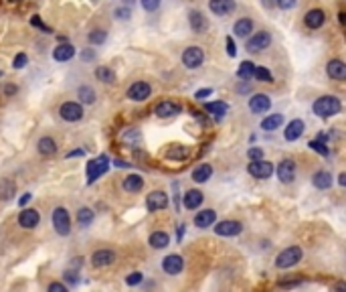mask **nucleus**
Here are the masks:
<instances>
[{"instance_id":"nucleus-1","label":"nucleus","mask_w":346,"mask_h":292,"mask_svg":"<svg viewBox=\"0 0 346 292\" xmlns=\"http://www.w3.org/2000/svg\"><path fill=\"white\" fill-rule=\"evenodd\" d=\"M312 110H314V114L320 116V118H330V116L340 114L342 104H340V99L334 97V96H322L314 102Z\"/></svg>"},{"instance_id":"nucleus-2","label":"nucleus","mask_w":346,"mask_h":292,"mask_svg":"<svg viewBox=\"0 0 346 292\" xmlns=\"http://www.w3.org/2000/svg\"><path fill=\"white\" fill-rule=\"evenodd\" d=\"M299 260H302V248H299V245H290V248H285L283 252L278 254L275 266L282 268V270H285V268L296 266Z\"/></svg>"},{"instance_id":"nucleus-3","label":"nucleus","mask_w":346,"mask_h":292,"mask_svg":"<svg viewBox=\"0 0 346 292\" xmlns=\"http://www.w3.org/2000/svg\"><path fill=\"white\" fill-rule=\"evenodd\" d=\"M108 168H110V159L106 154H101V156H97V159L89 161L87 162V185L95 183L103 173H108Z\"/></svg>"},{"instance_id":"nucleus-4","label":"nucleus","mask_w":346,"mask_h":292,"mask_svg":"<svg viewBox=\"0 0 346 292\" xmlns=\"http://www.w3.org/2000/svg\"><path fill=\"white\" fill-rule=\"evenodd\" d=\"M51 221H53V227L59 235H69L71 231V219H69V213L65 207H57L51 215Z\"/></svg>"},{"instance_id":"nucleus-5","label":"nucleus","mask_w":346,"mask_h":292,"mask_svg":"<svg viewBox=\"0 0 346 292\" xmlns=\"http://www.w3.org/2000/svg\"><path fill=\"white\" fill-rule=\"evenodd\" d=\"M203 61H204V51L201 47H197V45H192V47H189L182 53V63H184V67H189V69H197V67L203 65Z\"/></svg>"},{"instance_id":"nucleus-6","label":"nucleus","mask_w":346,"mask_h":292,"mask_svg":"<svg viewBox=\"0 0 346 292\" xmlns=\"http://www.w3.org/2000/svg\"><path fill=\"white\" fill-rule=\"evenodd\" d=\"M247 173L251 177H255V178H269L273 175V164L267 162V161H263V159L251 161L249 166H247Z\"/></svg>"},{"instance_id":"nucleus-7","label":"nucleus","mask_w":346,"mask_h":292,"mask_svg":"<svg viewBox=\"0 0 346 292\" xmlns=\"http://www.w3.org/2000/svg\"><path fill=\"white\" fill-rule=\"evenodd\" d=\"M269 45H271V35H269L267 31H259V32H255V35L247 41V51L259 53L263 49H267Z\"/></svg>"},{"instance_id":"nucleus-8","label":"nucleus","mask_w":346,"mask_h":292,"mask_svg":"<svg viewBox=\"0 0 346 292\" xmlns=\"http://www.w3.org/2000/svg\"><path fill=\"white\" fill-rule=\"evenodd\" d=\"M59 114L65 122H79L83 118V108L81 104L77 102H65L61 108H59Z\"/></svg>"},{"instance_id":"nucleus-9","label":"nucleus","mask_w":346,"mask_h":292,"mask_svg":"<svg viewBox=\"0 0 346 292\" xmlns=\"http://www.w3.org/2000/svg\"><path fill=\"white\" fill-rule=\"evenodd\" d=\"M241 231H243V226H241L239 221H233V219L219 221L217 227H215V233L223 235V238H233V235H239Z\"/></svg>"},{"instance_id":"nucleus-10","label":"nucleus","mask_w":346,"mask_h":292,"mask_svg":"<svg viewBox=\"0 0 346 292\" xmlns=\"http://www.w3.org/2000/svg\"><path fill=\"white\" fill-rule=\"evenodd\" d=\"M150 94H152V87L146 81H136L128 87V97L132 102H144V99L150 97Z\"/></svg>"},{"instance_id":"nucleus-11","label":"nucleus","mask_w":346,"mask_h":292,"mask_svg":"<svg viewBox=\"0 0 346 292\" xmlns=\"http://www.w3.org/2000/svg\"><path fill=\"white\" fill-rule=\"evenodd\" d=\"M278 178H280L282 183H285V185L294 183V178H296V162L292 159H283L278 164Z\"/></svg>"},{"instance_id":"nucleus-12","label":"nucleus","mask_w":346,"mask_h":292,"mask_svg":"<svg viewBox=\"0 0 346 292\" xmlns=\"http://www.w3.org/2000/svg\"><path fill=\"white\" fill-rule=\"evenodd\" d=\"M146 207H148V211L166 209L168 207V195L164 193V191H152L146 199Z\"/></svg>"},{"instance_id":"nucleus-13","label":"nucleus","mask_w":346,"mask_h":292,"mask_svg":"<svg viewBox=\"0 0 346 292\" xmlns=\"http://www.w3.org/2000/svg\"><path fill=\"white\" fill-rule=\"evenodd\" d=\"M39 221H41V215L37 209H22L18 213V226L25 229H34L39 226Z\"/></svg>"},{"instance_id":"nucleus-14","label":"nucleus","mask_w":346,"mask_h":292,"mask_svg":"<svg viewBox=\"0 0 346 292\" xmlns=\"http://www.w3.org/2000/svg\"><path fill=\"white\" fill-rule=\"evenodd\" d=\"M182 268H184V260H182L178 254H170V256H166L164 260H162V270H164L166 274H170V276L180 274Z\"/></svg>"},{"instance_id":"nucleus-15","label":"nucleus","mask_w":346,"mask_h":292,"mask_svg":"<svg viewBox=\"0 0 346 292\" xmlns=\"http://www.w3.org/2000/svg\"><path fill=\"white\" fill-rule=\"evenodd\" d=\"M209 8L217 16H229L237 8V4H235V0H211Z\"/></svg>"},{"instance_id":"nucleus-16","label":"nucleus","mask_w":346,"mask_h":292,"mask_svg":"<svg viewBox=\"0 0 346 292\" xmlns=\"http://www.w3.org/2000/svg\"><path fill=\"white\" fill-rule=\"evenodd\" d=\"M189 22H190L192 32H197V35H201V32H204L206 29H209V20H206V16L201 13V10H190Z\"/></svg>"},{"instance_id":"nucleus-17","label":"nucleus","mask_w":346,"mask_h":292,"mask_svg":"<svg viewBox=\"0 0 346 292\" xmlns=\"http://www.w3.org/2000/svg\"><path fill=\"white\" fill-rule=\"evenodd\" d=\"M115 262V254L111 250H97L94 252V256H91V264H94V268H108Z\"/></svg>"},{"instance_id":"nucleus-18","label":"nucleus","mask_w":346,"mask_h":292,"mask_svg":"<svg viewBox=\"0 0 346 292\" xmlns=\"http://www.w3.org/2000/svg\"><path fill=\"white\" fill-rule=\"evenodd\" d=\"M269 108H271V99L265 94H257L249 99V110L253 114H263V112H267Z\"/></svg>"},{"instance_id":"nucleus-19","label":"nucleus","mask_w":346,"mask_h":292,"mask_svg":"<svg viewBox=\"0 0 346 292\" xmlns=\"http://www.w3.org/2000/svg\"><path fill=\"white\" fill-rule=\"evenodd\" d=\"M324 20H326V15H324V10H320V8L308 10L306 16H304V22H306L308 29H320L322 25H324Z\"/></svg>"},{"instance_id":"nucleus-20","label":"nucleus","mask_w":346,"mask_h":292,"mask_svg":"<svg viewBox=\"0 0 346 292\" xmlns=\"http://www.w3.org/2000/svg\"><path fill=\"white\" fill-rule=\"evenodd\" d=\"M304 128H306V124H304V120H292L290 124L285 126V130H283V136H285V140H290V142H294V140H298L299 136L304 134Z\"/></svg>"},{"instance_id":"nucleus-21","label":"nucleus","mask_w":346,"mask_h":292,"mask_svg":"<svg viewBox=\"0 0 346 292\" xmlns=\"http://www.w3.org/2000/svg\"><path fill=\"white\" fill-rule=\"evenodd\" d=\"M180 110L182 108L176 102H170V99H166V102H160L154 112H156V116H160V118H172V116L180 114Z\"/></svg>"},{"instance_id":"nucleus-22","label":"nucleus","mask_w":346,"mask_h":292,"mask_svg":"<svg viewBox=\"0 0 346 292\" xmlns=\"http://www.w3.org/2000/svg\"><path fill=\"white\" fill-rule=\"evenodd\" d=\"M326 73H328L330 80H338L340 81V80H344V77H346V65L340 59H332L326 65Z\"/></svg>"},{"instance_id":"nucleus-23","label":"nucleus","mask_w":346,"mask_h":292,"mask_svg":"<svg viewBox=\"0 0 346 292\" xmlns=\"http://www.w3.org/2000/svg\"><path fill=\"white\" fill-rule=\"evenodd\" d=\"M217 221V213L213 211V209H203V211H199L197 215H194V226L197 227H211L213 223Z\"/></svg>"},{"instance_id":"nucleus-24","label":"nucleus","mask_w":346,"mask_h":292,"mask_svg":"<svg viewBox=\"0 0 346 292\" xmlns=\"http://www.w3.org/2000/svg\"><path fill=\"white\" fill-rule=\"evenodd\" d=\"M75 55V47L71 43H61L57 45L55 51H53V59L55 61H69Z\"/></svg>"},{"instance_id":"nucleus-25","label":"nucleus","mask_w":346,"mask_h":292,"mask_svg":"<svg viewBox=\"0 0 346 292\" xmlns=\"http://www.w3.org/2000/svg\"><path fill=\"white\" fill-rule=\"evenodd\" d=\"M203 201H204V197H203L201 191L190 189V191H187V193H184L182 203H184V207H187V209H197V207H201Z\"/></svg>"},{"instance_id":"nucleus-26","label":"nucleus","mask_w":346,"mask_h":292,"mask_svg":"<svg viewBox=\"0 0 346 292\" xmlns=\"http://www.w3.org/2000/svg\"><path fill=\"white\" fill-rule=\"evenodd\" d=\"M122 187H124V191H128V193H140L144 187V178L140 175H128L124 178Z\"/></svg>"},{"instance_id":"nucleus-27","label":"nucleus","mask_w":346,"mask_h":292,"mask_svg":"<svg viewBox=\"0 0 346 292\" xmlns=\"http://www.w3.org/2000/svg\"><path fill=\"white\" fill-rule=\"evenodd\" d=\"M16 195V185L10 178H0V201H10Z\"/></svg>"},{"instance_id":"nucleus-28","label":"nucleus","mask_w":346,"mask_h":292,"mask_svg":"<svg viewBox=\"0 0 346 292\" xmlns=\"http://www.w3.org/2000/svg\"><path fill=\"white\" fill-rule=\"evenodd\" d=\"M312 183H314L316 189L326 191V189L332 187V175H330L328 171H318V173H314V177H312Z\"/></svg>"},{"instance_id":"nucleus-29","label":"nucleus","mask_w":346,"mask_h":292,"mask_svg":"<svg viewBox=\"0 0 346 292\" xmlns=\"http://www.w3.org/2000/svg\"><path fill=\"white\" fill-rule=\"evenodd\" d=\"M211 175H213V166L211 164H206V162H203L201 166H197L192 171V181L194 183H206L211 178Z\"/></svg>"},{"instance_id":"nucleus-30","label":"nucleus","mask_w":346,"mask_h":292,"mask_svg":"<svg viewBox=\"0 0 346 292\" xmlns=\"http://www.w3.org/2000/svg\"><path fill=\"white\" fill-rule=\"evenodd\" d=\"M148 242H150V245H152L154 250H162L170 243V235L166 231H154L152 235H150Z\"/></svg>"},{"instance_id":"nucleus-31","label":"nucleus","mask_w":346,"mask_h":292,"mask_svg":"<svg viewBox=\"0 0 346 292\" xmlns=\"http://www.w3.org/2000/svg\"><path fill=\"white\" fill-rule=\"evenodd\" d=\"M37 150H39V154H43V156H51V154L57 152V144H55L53 138L45 136V138H41V140L37 142Z\"/></svg>"},{"instance_id":"nucleus-32","label":"nucleus","mask_w":346,"mask_h":292,"mask_svg":"<svg viewBox=\"0 0 346 292\" xmlns=\"http://www.w3.org/2000/svg\"><path fill=\"white\" fill-rule=\"evenodd\" d=\"M251 31H253V20L251 18H239L233 27V32L237 37H247Z\"/></svg>"},{"instance_id":"nucleus-33","label":"nucleus","mask_w":346,"mask_h":292,"mask_svg":"<svg viewBox=\"0 0 346 292\" xmlns=\"http://www.w3.org/2000/svg\"><path fill=\"white\" fill-rule=\"evenodd\" d=\"M187 154H189V150L184 148L182 144H170L168 150H166V159H170V161H182V159H187Z\"/></svg>"},{"instance_id":"nucleus-34","label":"nucleus","mask_w":346,"mask_h":292,"mask_svg":"<svg viewBox=\"0 0 346 292\" xmlns=\"http://www.w3.org/2000/svg\"><path fill=\"white\" fill-rule=\"evenodd\" d=\"M77 97L81 99V104H87V106H91L95 102V89L91 87V85H81L79 87V92H77Z\"/></svg>"},{"instance_id":"nucleus-35","label":"nucleus","mask_w":346,"mask_h":292,"mask_svg":"<svg viewBox=\"0 0 346 292\" xmlns=\"http://www.w3.org/2000/svg\"><path fill=\"white\" fill-rule=\"evenodd\" d=\"M94 219H95V213L91 211L89 207H81L77 211V221H79V226L81 227H89L91 223H94Z\"/></svg>"},{"instance_id":"nucleus-36","label":"nucleus","mask_w":346,"mask_h":292,"mask_svg":"<svg viewBox=\"0 0 346 292\" xmlns=\"http://www.w3.org/2000/svg\"><path fill=\"white\" fill-rule=\"evenodd\" d=\"M282 124H283V116H282V114H271V116H267V118L261 122V128L267 130V132H271V130H278Z\"/></svg>"},{"instance_id":"nucleus-37","label":"nucleus","mask_w":346,"mask_h":292,"mask_svg":"<svg viewBox=\"0 0 346 292\" xmlns=\"http://www.w3.org/2000/svg\"><path fill=\"white\" fill-rule=\"evenodd\" d=\"M95 77L99 81H103V83H115V73H113V69H110V67H106V65H101V67H97L95 69Z\"/></svg>"},{"instance_id":"nucleus-38","label":"nucleus","mask_w":346,"mask_h":292,"mask_svg":"<svg viewBox=\"0 0 346 292\" xmlns=\"http://www.w3.org/2000/svg\"><path fill=\"white\" fill-rule=\"evenodd\" d=\"M204 110L206 112H211V114L215 116V118H223L227 112H229V106L225 104V102H211V104H206L204 106Z\"/></svg>"},{"instance_id":"nucleus-39","label":"nucleus","mask_w":346,"mask_h":292,"mask_svg":"<svg viewBox=\"0 0 346 292\" xmlns=\"http://www.w3.org/2000/svg\"><path fill=\"white\" fill-rule=\"evenodd\" d=\"M253 71H255V63H251V61H243L239 65V80H243V81H249L251 77H253Z\"/></svg>"},{"instance_id":"nucleus-40","label":"nucleus","mask_w":346,"mask_h":292,"mask_svg":"<svg viewBox=\"0 0 346 292\" xmlns=\"http://www.w3.org/2000/svg\"><path fill=\"white\" fill-rule=\"evenodd\" d=\"M106 39H108V32H106V31H101V29L91 31V32H89V37H87V41H89L91 45H103V43H106Z\"/></svg>"},{"instance_id":"nucleus-41","label":"nucleus","mask_w":346,"mask_h":292,"mask_svg":"<svg viewBox=\"0 0 346 292\" xmlns=\"http://www.w3.org/2000/svg\"><path fill=\"white\" fill-rule=\"evenodd\" d=\"M253 77H255V80H259V81H265V83L273 81L271 71H269V69H265V67H255V71H253Z\"/></svg>"},{"instance_id":"nucleus-42","label":"nucleus","mask_w":346,"mask_h":292,"mask_svg":"<svg viewBox=\"0 0 346 292\" xmlns=\"http://www.w3.org/2000/svg\"><path fill=\"white\" fill-rule=\"evenodd\" d=\"M312 150H316V152H320L322 156H328V148H326V144L324 142H320V140H312L308 144Z\"/></svg>"},{"instance_id":"nucleus-43","label":"nucleus","mask_w":346,"mask_h":292,"mask_svg":"<svg viewBox=\"0 0 346 292\" xmlns=\"http://www.w3.org/2000/svg\"><path fill=\"white\" fill-rule=\"evenodd\" d=\"M142 2V8L146 10V13H154V10H158L160 6V0H140Z\"/></svg>"},{"instance_id":"nucleus-44","label":"nucleus","mask_w":346,"mask_h":292,"mask_svg":"<svg viewBox=\"0 0 346 292\" xmlns=\"http://www.w3.org/2000/svg\"><path fill=\"white\" fill-rule=\"evenodd\" d=\"M29 63V57L25 53H18L16 57H15V61H13V65H15V69H22V67H25Z\"/></svg>"},{"instance_id":"nucleus-45","label":"nucleus","mask_w":346,"mask_h":292,"mask_svg":"<svg viewBox=\"0 0 346 292\" xmlns=\"http://www.w3.org/2000/svg\"><path fill=\"white\" fill-rule=\"evenodd\" d=\"M144 280V276H142V272H134V274H130L128 278H126V284H130V286H134V284H140Z\"/></svg>"},{"instance_id":"nucleus-46","label":"nucleus","mask_w":346,"mask_h":292,"mask_svg":"<svg viewBox=\"0 0 346 292\" xmlns=\"http://www.w3.org/2000/svg\"><path fill=\"white\" fill-rule=\"evenodd\" d=\"M275 6H280L282 10H290L296 6V0H275Z\"/></svg>"},{"instance_id":"nucleus-47","label":"nucleus","mask_w":346,"mask_h":292,"mask_svg":"<svg viewBox=\"0 0 346 292\" xmlns=\"http://www.w3.org/2000/svg\"><path fill=\"white\" fill-rule=\"evenodd\" d=\"M130 15H132V13H130V8H124V6H122V8H115V16L122 18V20H128Z\"/></svg>"},{"instance_id":"nucleus-48","label":"nucleus","mask_w":346,"mask_h":292,"mask_svg":"<svg viewBox=\"0 0 346 292\" xmlns=\"http://www.w3.org/2000/svg\"><path fill=\"white\" fill-rule=\"evenodd\" d=\"M247 156H249L251 161H259V159H263V150L261 148H249Z\"/></svg>"},{"instance_id":"nucleus-49","label":"nucleus","mask_w":346,"mask_h":292,"mask_svg":"<svg viewBox=\"0 0 346 292\" xmlns=\"http://www.w3.org/2000/svg\"><path fill=\"white\" fill-rule=\"evenodd\" d=\"M227 55H229V57H235V55H237V47H235V43H233V39H231V37H227Z\"/></svg>"},{"instance_id":"nucleus-50","label":"nucleus","mask_w":346,"mask_h":292,"mask_svg":"<svg viewBox=\"0 0 346 292\" xmlns=\"http://www.w3.org/2000/svg\"><path fill=\"white\" fill-rule=\"evenodd\" d=\"M63 278L67 280V282H71V284H75V282H77V270H65V274H63Z\"/></svg>"},{"instance_id":"nucleus-51","label":"nucleus","mask_w":346,"mask_h":292,"mask_svg":"<svg viewBox=\"0 0 346 292\" xmlns=\"http://www.w3.org/2000/svg\"><path fill=\"white\" fill-rule=\"evenodd\" d=\"M65 290H67V286L61 284V282H53V284H49V292H65Z\"/></svg>"},{"instance_id":"nucleus-52","label":"nucleus","mask_w":346,"mask_h":292,"mask_svg":"<svg viewBox=\"0 0 346 292\" xmlns=\"http://www.w3.org/2000/svg\"><path fill=\"white\" fill-rule=\"evenodd\" d=\"M31 22H32V25H34V27H39V29H43L45 32H51V31H49V27H45V25H43V22H41V18H37V16H32V18H31Z\"/></svg>"},{"instance_id":"nucleus-53","label":"nucleus","mask_w":346,"mask_h":292,"mask_svg":"<svg viewBox=\"0 0 346 292\" xmlns=\"http://www.w3.org/2000/svg\"><path fill=\"white\" fill-rule=\"evenodd\" d=\"M211 94H213V89L206 87V89H199V92L194 94V97H199V99H201V97H206V96H211Z\"/></svg>"},{"instance_id":"nucleus-54","label":"nucleus","mask_w":346,"mask_h":292,"mask_svg":"<svg viewBox=\"0 0 346 292\" xmlns=\"http://www.w3.org/2000/svg\"><path fill=\"white\" fill-rule=\"evenodd\" d=\"M31 197H32L31 193H25V195H22V197L18 199V205H20V207H22V205H27V203H29V201H31Z\"/></svg>"},{"instance_id":"nucleus-55","label":"nucleus","mask_w":346,"mask_h":292,"mask_svg":"<svg viewBox=\"0 0 346 292\" xmlns=\"http://www.w3.org/2000/svg\"><path fill=\"white\" fill-rule=\"evenodd\" d=\"M4 94H6V96L16 94V87H15V85H6V87H4Z\"/></svg>"},{"instance_id":"nucleus-56","label":"nucleus","mask_w":346,"mask_h":292,"mask_svg":"<svg viewBox=\"0 0 346 292\" xmlns=\"http://www.w3.org/2000/svg\"><path fill=\"white\" fill-rule=\"evenodd\" d=\"M81 57H83V59H94V57H95V55H94V53H91V51H83V55H81Z\"/></svg>"},{"instance_id":"nucleus-57","label":"nucleus","mask_w":346,"mask_h":292,"mask_svg":"<svg viewBox=\"0 0 346 292\" xmlns=\"http://www.w3.org/2000/svg\"><path fill=\"white\" fill-rule=\"evenodd\" d=\"M184 227H187V226H184V223H182V226H178V242L182 240V233H184Z\"/></svg>"},{"instance_id":"nucleus-58","label":"nucleus","mask_w":346,"mask_h":292,"mask_svg":"<svg viewBox=\"0 0 346 292\" xmlns=\"http://www.w3.org/2000/svg\"><path fill=\"white\" fill-rule=\"evenodd\" d=\"M273 4H275V0H263V6H267V8L273 6Z\"/></svg>"},{"instance_id":"nucleus-59","label":"nucleus","mask_w":346,"mask_h":292,"mask_svg":"<svg viewBox=\"0 0 346 292\" xmlns=\"http://www.w3.org/2000/svg\"><path fill=\"white\" fill-rule=\"evenodd\" d=\"M71 156H81V150H75V152H69L67 159H71Z\"/></svg>"},{"instance_id":"nucleus-60","label":"nucleus","mask_w":346,"mask_h":292,"mask_svg":"<svg viewBox=\"0 0 346 292\" xmlns=\"http://www.w3.org/2000/svg\"><path fill=\"white\" fill-rule=\"evenodd\" d=\"M338 183H340V185H346V175H344V173L338 177Z\"/></svg>"},{"instance_id":"nucleus-61","label":"nucleus","mask_w":346,"mask_h":292,"mask_svg":"<svg viewBox=\"0 0 346 292\" xmlns=\"http://www.w3.org/2000/svg\"><path fill=\"white\" fill-rule=\"evenodd\" d=\"M8 2H20V0H8Z\"/></svg>"}]
</instances>
